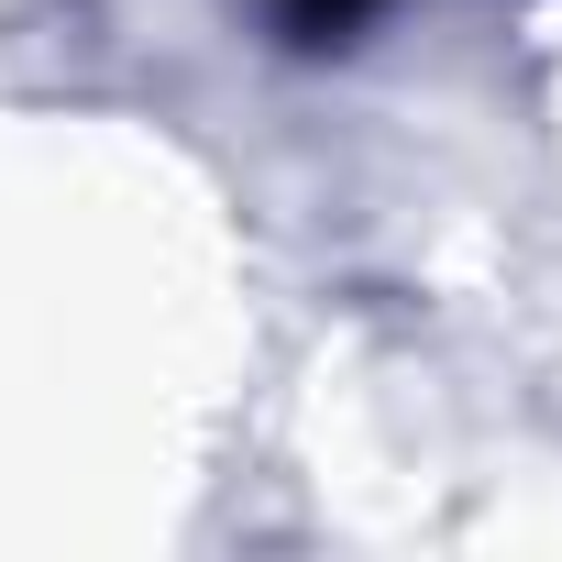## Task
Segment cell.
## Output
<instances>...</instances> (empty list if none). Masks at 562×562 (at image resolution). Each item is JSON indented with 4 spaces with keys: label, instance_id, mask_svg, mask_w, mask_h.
<instances>
[{
    "label": "cell",
    "instance_id": "obj_1",
    "mask_svg": "<svg viewBox=\"0 0 562 562\" xmlns=\"http://www.w3.org/2000/svg\"><path fill=\"white\" fill-rule=\"evenodd\" d=\"M254 12H265V34H276V45L331 56V45H353V34L386 12V0H254Z\"/></svg>",
    "mask_w": 562,
    "mask_h": 562
}]
</instances>
